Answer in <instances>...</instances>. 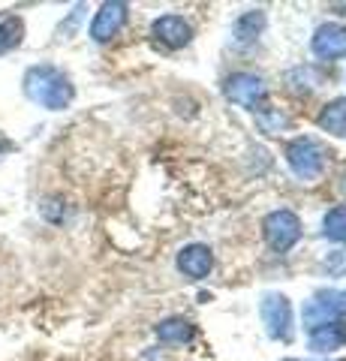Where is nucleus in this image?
<instances>
[{"mask_svg":"<svg viewBox=\"0 0 346 361\" xmlns=\"http://www.w3.org/2000/svg\"><path fill=\"white\" fill-rule=\"evenodd\" d=\"M21 90H25V97L30 103H37L39 109H49V111L70 109L75 99V87L70 82V75L51 63L30 66L25 78H21Z\"/></svg>","mask_w":346,"mask_h":361,"instance_id":"nucleus-1","label":"nucleus"},{"mask_svg":"<svg viewBox=\"0 0 346 361\" xmlns=\"http://www.w3.org/2000/svg\"><path fill=\"white\" fill-rule=\"evenodd\" d=\"M127 16H130V6L127 4H103L97 9V16L91 21V39L94 42H109L111 37H118L121 27L127 25Z\"/></svg>","mask_w":346,"mask_h":361,"instance_id":"nucleus-7","label":"nucleus"},{"mask_svg":"<svg viewBox=\"0 0 346 361\" xmlns=\"http://www.w3.org/2000/svg\"><path fill=\"white\" fill-rule=\"evenodd\" d=\"M316 123L326 133L331 135H340V139H346V97H338V99H331V103L319 111V118Z\"/></svg>","mask_w":346,"mask_h":361,"instance_id":"nucleus-12","label":"nucleus"},{"mask_svg":"<svg viewBox=\"0 0 346 361\" xmlns=\"http://www.w3.org/2000/svg\"><path fill=\"white\" fill-rule=\"evenodd\" d=\"M259 313H262L268 337L286 341V337L292 334V304H289L283 292H265L259 301Z\"/></svg>","mask_w":346,"mask_h":361,"instance_id":"nucleus-4","label":"nucleus"},{"mask_svg":"<svg viewBox=\"0 0 346 361\" xmlns=\"http://www.w3.org/2000/svg\"><path fill=\"white\" fill-rule=\"evenodd\" d=\"M265 21H268V18H265L262 9H250V13L238 16L235 27H232V37H235L238 45H247V42H253V39H259V33L265 30Z\"/></svg>","mask_w":346,"mask_h":361,"instance_id":"nucleus-13","label":"nucleus"},{"mask_svg":"<svg viewBox=\"0 0 346 361\" xmlns=\"http://www.w3.org/2000/svg\"><path fill=\"white\" fill-rule=\"evenodd\" d=\"M151 37L160 45H166V49H184V45L193 39V27H190L181 16H160L151 25Z\"/></svg>","mask_w":346,"mask_h":361,"instance_id":"nucleus-8","label":"nucleus"},{"mask_svg":"<svg viewBox=\"0 0 346 361\" xmlns=\"http://www.w3.org/2000/svg\"><path fill=\"white\" fill-rule=\"evenodd\" d=\"M223 90H226V97L235 106L250 109V111H256V109L262 111V103L268 97V87L262 82V75H256V73H235V75H229L226 85H223Z\"/></svg>","mask_w":346,"mask_h":361,"instance_id":"nucleus-6","label":"nucleus"},{"mask_svg":"<svg viewBox=\"0 0 346 361\" xmlns=\"http://www.w3.org/2000/svg\"><path fill=\"white\" fill-rule=\"evenodd\" d=\"M322 232H326V238L338 241V244H346V205L331 208L326 214V220H322Z\"/></svg>","mask_w":346,"mask_h":361,"instance_id":"nucleus-16","label":"nucleus"},{"mask_svg":"<svg viewBox=\"0 0 346 361\" xmlns=\"http://www.w3.org/2000/svg\"><path fill=\"white\" fill-rule=\"evenodd\" d=\"M286 361H301V358H286Z\"/></svg>","mask_w":346,"mask_h":361,"instance_id":"nucleus-20","label":"nucleus"},{"mask_svg":"<svg viewBox=\"0 0 346 361\" xmlns=\"http://www.w3.org/2000/svg\"><path fill=\"white\" fill-rule=\"evenodd\" d=\"M304 329H319L328 322H340V316H346V289H328L319 292L314 301L304 304Z\"/></svg>","mask_w":346,"mask_h":361,"instance_id":"nucleus-5","label":"nucleus"},{"mask_svg":"<svg viewBox=\"0 0 346 361\" xmlns=\"http://www.w3.org/2000/svg\"><path fill=\"white\" fill-rule=\"evenodd\" d=\"M286 82L295 85V87H316L319 85V73L314 70V66H298V70H292L286 75Z\"/></svg>","mask_w":346,"mask_h":361,"instance_id":"nucleus-17","label":"nucleus"},{"mask_svg":"<svg viewBox=\"0 0 346 361\" xmlns=\"http://www.w3.org/2000/svg\"><path fill=\"white\" fill-rule=\"evenodd\" d=\"M214 268V253L205 244H187L181 253H178V271L190 280H205Z\"/></svg>","mask_w":346,"mask_h":361,"instance_id":"nucleus-9","label":"nucleus"},{"mask_svg":"<svg viewBox=\"0 0 346 361\" xmlns=\"http://www.w3.org/2000/svg\"><path fill=\"white\" fill-rule=\"evenodd\" d=\"M286 163L295 172V178L314 180L326 169V148L316 139H310V135H298V139L286 145Z\"/></svg>","mask_w":346,"mask_h":361,"instance_id":"nucleus-2","label":"nucleus"},{"mask_svg":"<svg viewBox=\"0 0 346 361\" xmlns=\"http://www.w3.org/2000/svg\"><path fill=\"white\" fill-rule=\"evenodd\" d=\"M259 121H262V130L265 133H280L283 127H289V118L283 115V111H268V109H262L259 111Z\"/></svg>","mask_w":346,"mask_h":361,"instance_id":"nucleus-18","label":"nucleus"},{"mask_svg":"<svg viewBox=\"0 0 346 361\" xmlns=\"http://www.w3.org/2000/svg\"><path fill=\"white\" fill-rule=\"evenodd\" d=\"M346 343V325L343 322H328L310 331V349L319 355H328L334 349H340Z\"/></svg>","mask_w":346,"mask_h":361,"instance_id":"nucleus-11","label":"nucleus"},{"mask_svg":"<svg viewBox=\"0 0 346 361\" xmlns=\"http://www.w3.org/2000/svg\"><path fill=\"white\" fill-rule=\"evenodd\" d=\"M157 337L163 343H187L193 341V325H190L184 316H169L157 325Z\"/></svg>","mask_w":346,"mask_h":361,"instance_id":"nucleus-14","label":"nucleus"},{"mask_svg":"<svg viewBox=\"0 0 346 361\" xmlns=\"http://www.w3.org/2000/svg\"><path fill=\"white\" fill-rule=\"evenodd\" d=\"M314 54L322 61H338L346 58V27L340 25H322L314 33Z\"/></svg>","mask_w":346,"mask_h":361,"instance_id":"nucleus-10","label":"nucleus"},{"mask_svg":"<svg viewBox=\"0 0 346 361\" xmlns=\"http://www.w3.org/2000/svg\"><path fill=\"white\" fill-rule=\"evenodd\" d=\"M39 214L46 217L49 223H63V202L61 199H46L39 205Z\"/></svg>","mask_w":346,"mask_h":361,"instance_id":"nucleus-19","label":"nucleus"},{"mask_svg":"<svg viewBox=\"0 0 346 361\" xmlns=\"http://www.w3.org/2000/svg\"><path fill=\"white\" fill-rule=\"evenodd\" d=\"M21 39H25V21L18 16H6L0 18V58L9 51H16Z\"/></svg>","mask_w":346,"mask_h":361,"instance_id":"nucleus-15","label":"nucleus"},{"mask_svg":"<svg viewBox=\"0 0 346 361\" xmlns=\"http://www.w3.org/2000/svg\"><path fill=\"white\" fill-rule=\"evenodd\" d=\"M262 235H265V241H268L271 250L289 253L301 241V220H298V214L289 211V208L271 211L262 220Z\"/></svg>","mask_w":346,"mask_h":361,"instance_id":"nucleus-3","label":"nucleus"}]
</instances>
